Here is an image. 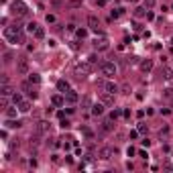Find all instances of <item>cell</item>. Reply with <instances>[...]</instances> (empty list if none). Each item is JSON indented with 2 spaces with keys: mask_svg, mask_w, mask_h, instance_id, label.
Masks as SVG:
<instances>
[{
  "mask_svg": "<svg viewBox=\"0 0 173 173\" xmlns=\"http://www.w3.org/2000/svg\"><path fill=\"white\" fill-rule=\"evenodd\" d=\"M4 39H6L8 43H12V45H20V43L25 41V37H22V29L16 27V25L6 27L4 29Z\"/></svg>",
  "mask_w": 173,
  "mask_h": 173,
  "instance_id": "cell-1",
  "label": "cell"
},
{
  "mask_svg": "<svg viewBox=\"0 0 173 173\" xmlns=\"http://www.w3.org/2000/svg\"><path fill=\"white\" fill-rule=\"evenodd\" d=\"M10 10L16 16H27L29 14V6H27V2H22V0H14L12 4H10Z\"/></svg>",
  "mask_w": 173,
  "mask_h": 173,
  "instance_id": "cell-2",
  "label": "cell"
},
{
  "mask_svg": "<svg viewBox=\"0 0 173 173\" xmlns=\"http://www.w3.org/2000/svg\"><path fill=\"white\" fill-rule=\"evenodd\" d=\"M100 71H102V75H106V78H114L116 71H118V67H116L114 61H104L100 65Z\"/></svg>",
  "mask_w": 173,
  "mask_h": 173,
  "instance_id": "cell-3",
  "label": "cell"
},
{
  "mask_svg": "<svg viewBox=\"0 0 173 173\" xmlns=\"http://www.w3.org/2000/svg\"><path fill=\"white\" fill-rule=\"evenodd\" d=\"M90 71H92V63H90V61H80V63H75V73H78V78H86Z\"/></svg>",
  "mask_w": 173,
  "mask_h": 173,
  "instance_id": "cell-4",
  "label": "cell"
},
{
  "mask_svg": "<svg viewBox=\"0 0 173 173\" xmlns=\"http://www.w3.org/2000/svg\"><path fill=\"white\" fill-rule=\"evenodd\" d=\"M116 153H118V149H112V147H102L100 151H98V157L104 159V161H108V159H112Z\"/></svg>",
  "mask_w": 173,
  "mask_h": 173,
  "instance_id": "cell-5",
  "label": "cell"
},
{
  "mask_svg": "<svg viewBox=\"0 0 173 173\" xmlns=\"http://www.w3.org/2000/svg\"><path fill=\"white\" fill-rule=\"evenodd\" d=\"M108 47H110V41H108L104 35H100V39L94 41V49H96V51H106Z\"/></svg>",
  "mask_w": 173,
  "mask_h": 173,
  "instance_id": "cell-6",
  "label": "cell"
},
{
  "mask_svg": "<svg viewBox=\"0 0 173 173\" xmlns=\"http://www.w3.org/2000/svg\"><path fill=\"white\" fill-rule=\"evenodd\" d=\"M88 25H90V29H92L94 33L102 35V31H100V20H98V16H96V14H90V16H88Z\"/></svg>",
  "mask_w": 173,
  "mask_h": 173,
  "instance_id": "cell-7",
  "label": "cell"
},
{
  "mask_svg": "<svg viewBox=\"0 0 173 173\" xmlns=\"http://www.w3.org/2000/svg\"><path fill=\"white\" fill-rule=\"evenodd\" d=\"M49 130H51V122L49 120H39L37 122V133L39 134H47Z\"/></svg>",
  "mask_w": 173,
  "mask_h": 173,
  "instance_id": "cell-8",
  "label": "cell"
},
{
  "mask_svg": "<svg viewBox=\"0 0 173 173\" xmlns=\"http://www.w3.org/2000/svg\"><path fill=\"white\" fill-rule=\"evenodd\" d=\"M16 71L19 73H29V61L25 59V57H20V59L16 61Z\"/></svg>",
  "mask_w": 173,
  "mask_h": 173,
  "instance_id": "cell-9",
  "label": "cell"
},
{
  "mask_svg": "<svg viewBox=\"0 0 173 173\" xmlns=\"http://www.w3.org/2000/svg\"><path fill=\"white\" fill-rule=\"evenodd\" d=\"M78 100H80V94L75 92V90H69V92H65V102H67V104H75Z\"/></svg>",
  "mask_w": 173,
  "mask_h": 173,
  "instance_id": "cell-10",
  "label": "cell"
},
{
  "mask_svg": "<svg viewBox=\"0 0 173 173\" xmlns=\"http://www.w3.org/2000/svg\"><path fill=\"white\" fill-rule=\"evenodd\" d=\"M120 88H118V84H114L112 80H108V81H104V92H108V94H116Z\"/></svg>",
  "mask_w": 173,
  "mask_h": 173,
  "instance_id": "cell-11",
  "label": "cell"
},
{
  "mask_svg": "<svg viewBox=\"0 0 173 173\" xmlns=\"http://www.w3.org/2000/svg\"><path fill=\"white\" fill-rule=\"evenodd\" d=\"M20 88H22V90H25V92H27L29 94V96H31V98H33V100H35V98H37V92H35V90H33V84H31V81H22V86H20Z\"/></svg>",
  "mask_w": 173,
  "mask_h": 173,
  "instance_id": "cell-12",
  "label": "cell"
},
{
  "mask_svg": "<svg viewBox=\"0 0 173 173\" xmlns=\"http://www.w3.org/2000/svg\"><path fill=\"white\" fill-rule=\"evenodd\" d=\"M139 67H140V71H143V73H149L151 69H153V61H151V59H143L139 63Z\"/></svg>",
  "mask_w": 173,
  "mask_h": 173,
  "instance_id": "cell-13",
  "label": "cell"
},
{
  "mask_svg": "<svg viewBox=\"0 0 173 173\" xmlns=\"http://www.w3.org/2000/svg\"><path fill=\"white\" fill-rule=\"evenodd\" d=\"M0 96H14V90H12V86L10 84H4V86H0Z\"/></svg>",
  "mask_w": 173,
  "mask_h": 173,
  "instance_id": "cell-14",
  "label": "cell"
},
{
  "mask_svg": "<svg viewBox=\"0 0 173 173\" xmlns=\"http://www.w3.org/2000/svg\"><path fill=\"white\" fill-rule=\"evenodd\" d=\"M57 90H59L61 94L69 92V90H71V88H69V81H67V80H59V81H57Z\"/></svg>",
  "mask_w": 173,
  "mask_h": 173,
  "instance_id": "cell-15",
  "label": "cell"
},
{
  "mask_svg": "<svg viewBox=\"0 0 173 173\" xmlns=\"http://www.w3.org/2000/svg\"><path fill=\"white\" fill-rule=\"evenodd\" d=\"M112 122H114L112 118L104 120V122H102V130H104V133H112V130H114V124H112Z\"/></svg>",
  "mask_w": 173,
  "mask_h": 173,
  "instance_id": "cell-16",
  "label": "cell"
},
{
  "mask_svg": "<svg viewBox=\"0 0 173 173\" xmlns=\"http://www.w3.org/2000/svg\"><path fill=\"white\" fill-rule=\"evenodd\" d=\"M4 126H6V128H20V126H22V122H20V120H12V118H8L6 122H4Z\"/></svg>",
  "mask_w": 173,
  "mask_h": 173,
  "instance_id": "cell-17",
  "label": "cell"
},
{
  "mask_svg": "<svg viewBox=\"0 0 173 173\" xmlns=\"http://www.w3.org/2000/svg\"><path fill=\"white\" fill-rule=\"evenodd\" d=\"M92 114H94V116H102V114H104V106H102L100 102L92 106Z\"/></svg>",
  "mask_w": 173,
  "mask_h": 173,
  "instance_id": "cell-18",
  "label": "cell"
},
{
  "mask_svg": "<svg viewBox=\"0 0 173 173\" xmlns=\"http://www.w3.org/2000/svg\"><path fill=\"white\" fill-rule=\"evenodd\" d=\"M29 110H31V102H27V100H22L19 104V112H22V114H27Z\"/></svg>",
  "mask_w": 173,
  "mask_h": 173,
  "instance_id": "cell-19",
  "label": "cell"
},
{
  "mask_svg": "<svg viewBox=\"0 0 173 173\" xmlns=\"http://www.w3.org/2000/svg\"><path fill=\"white\" fill-rule=\"evenodd\" d=\"M29 81L35 84V86H39V84H41V75H39V73H29Z\"/></svg>",
  "mask_w": 173,
  "mask_h": 173,
  "instance_id": "cell-20",
  "label": "cell"
},
{
  "mask_svg": "<svg viewBox=\"0 0 173 173\" xmlns=\"http://www.w3.org/2000/svg\"><path fill=\"white\" fill-rule=\"evenodd\" d=\"M51 104H53V106H63V104H65V98H61V96H53V98H51Z\"/></svg>",
  "mask_w": 173,
  "mask_h": 173,
  "instance_id": "cell-21",
  "label": "cell"
},
{
  "mask_svg": "<svg viewBox=\"0 0 173 173\" xmlns=\"http://www.w3.org/2000/svg\"><path fill=\"white\" fill-rule=\"evenodd\" d=\"M33 35H35V39H45V29H43V27H37Z\"/></svg>",
  "mask_w": 173,
  "mask_h": 173,
  "instance_id": "cell-22",
  "label": "cell"
},
{
  "mask_svg": "<svg viewBox=\"0 0 173 173\" xmlns=\"http://www.w3.org/2000/svg\"><path fill=\"white\" fill-rule=\"evenodd\" d=\"M114 94H108V92H104L102 94V102H104V104H112L114 102V98H112Z\"/></svg>",
  "mask_w": 173,
  "mask_h": 173,
  "instance_id": "cell-23",
  "label": "cell"
},
{
  "mask_svg": "<svg viewBox=\"0 0 173 173\" xmlns=\"http://www.w3.org/2000/svg\"><path fill=\"white\" fill-rule=\"evenodd\" d=\"M16 112H19V106L6 108V118H16Z\"/></svg>",
  "mask_w": 173,
  "mask_h": 173,
  "instance_id": "cell-24",
  "label": "cell"
},
{
  "mask_svg": "<svg viewBox=\"0 0 173 173\" xmlns=\"http://www.w3.org/2000/svg\"><path fill=\"white\" fill-rule=\"evenodd\" d=\"M75 35H78V39H86L88 37V29H75Z\"/></svg>",
  "mask_w": 173,
  "mask_h": 173,
  "instance_id": "cell-25",
  "label": "cell"
},
{
  "mask_svg": "<svg viewBox=\"0 0 173 173\" xmlns=\"http://www.w3.org/2000/svg\"><path fill=\"white\" fill-rule=\"evenodd\" d=\"M145 14H147V8H145V6L134 8V16H139V19H140V16H145Z\"/></svg>",
  "mask_w": 173,
  "mask_h": 173,
  "instance_id": "cell-26",
  "label": "cell"
},
{
  "mask_svg": "<svg viewBox=\"0 0 173 173\" xmlns=\"http://www.w3.org/2000/svg\"><path fill=\"white\" fill-rule=\"evenodd\" d=\"M120 116H122V110H120V108H114L112 112H110V118H112V120L120 118Z\"/></svg>",
  "mask_w": 173,
  "mask_h": 173,
  "instance_id": "cell-27",
  "label": "cell"
},
{
  "mask_svg": "<svg viewBox=\"0 0 173 173\" xmlns=\"http://www.w3.org/2000/svg\"><path fill=\"white\" fill-rule=\"evenodd\" d=\"M2 61H4V63H10V61H12V53H10V51H4V53H2Z\"/></svg>",
  "mask_w": 173,
  "mask_h": 173,
  "instance_id": "cell-28",
  "label": "cell"
},
{
  "mask_svg": "<svg viewBox=\"0 0 173 173\" xmlns=\"http://www.w3.org/2000/svg\"><path fill=\"white\" fill-rule=\"evenodd\" d=\"M20 102H22V96H20L19 92H14V96H12V104H14V106H19Z\"/></svg>",
  "mask_w": 173,
  "mask_h": 173,
  "instance_id": "cell-29",
  "label": "cell"
},
{
  "mask_svg": "<svg viewBox=\"0 0 173 173\" xmlns=\"http://www.w3.org/2000/svg\"><path fill=\"white\" fill-rule=\"evenodd\" d=\"M122 12H124L122 8H114L112 14H110V19H118V16H122Z\"/></svg>",
  "mask_w": 173,
  "mask_h": 173,
  "instance_id": "cell-30",
  "label": "cell"
},
{
  "mask_svg": "<svg viewBox=\"0 0 173 173\" xmlns=\"http://www.w3.org/2000/svg\"><path fill=\"white\" fill-rule=\"evenodd\" d=\"M8 102H10L8 96H0V106H2V108H8Z\"/></svg>",
  "mask_w": 173,
  "mask_h": 173,
  "instance_id": "cell-31",
  "label": "cell"
},
{
  "mask_svg": "<svg viewBox=\"0 0 173 173\" xmlns=\"http://www.w3.org/2000/svg\"><path fill=\"white\" fill-rule=\"evenodd\" d=\"M137 130H139V133H140V134H145V133H147V130H149V126H147L145 122H139V126H137Z\"/></svg>",
  "mask_w": 173,
  "mask_h": 173,
  "instance_id": "cell-32",
  "label": "cell"
},
{
  "mask_svg": "<svg viewBox=\"0 0 173 173\" xmlns=\"http://www.w3.org/2000/svg\"><path fill=\"white\" fill-rule=\"evenodd\" d=\"M165 80L173 81V69H169V67H165Z\"/></svg>",
  "mask_w": 173,
  "mask_h": 173,
  "instance_id": "cell-33",
  "label": "cell"
},
{
  "mask_svg": "<svg viewBox=\"0 0 173 173\" xmlns=\"http://www.w3.org/2000/svg\"><path fill=\"white\" fill-rule=\"evenodd\" d=\"M143 6H145L147 10H151V8L155 6V0H145V2H143Z\"/></svg>",
  "mask_w": 173,
  "mask_h": 173,
  "instance_id": "cell-34",
  "label": "cell"
},
{
  "mask_svg": "<svg viewBox=\"0 0 173 173\" xmlns=\"http://www.w3.org/2000/svg\"><path fill=\"white\" fill-rule=\"evenodd\" d=\"M37 27H39L37 22H29V25H27V31H29L31 35H33V33H35V29H37Z\"/></svg>",
  "mask_w": 173,
  "mask_h": 173,
  "instance_id": "cell-35",
  "label": "cell"
},
{
  "mask_svg": "<svg viewBox=\"0 0 173 173\" xmlns=\"http://www.w3.org/2000/svg\"><path fill=\"white\" fill-rule=\"evenodd\" d=\"M69 6H71V8H78V6H81V0H69Z\"/></svg>",
  "mask_w": 173,
  "mask_h": 173,
  "instance_id": "cell-36",
  "label": "cell"
},
{
  "mask_svg": "<svg viewBox=\"0 0 173 173\" xmlns=\"http://www.w3.org/2000/svg\"><path fill=\"white\" fill-rule=\"evenodd\" d=\"M126 155H128V157H134V155H137V149H134V147H128V149H126Z\"/></svg>",
  "mask_w": 173,
  "mask_h": 173,
  "instance_id": "cell-37",
  "label": "cell"
},
{
  "mask_svg": "<svg viewBox=\"0 0 173 173\" xmlns=\"http://www.w3.org/2000/svg\"><path fill=\"white\" fill-rule=\"evenodd\" d=\"M0 139H2V140H6V139H8V133H6V126H4V128H2V130H0Z\"/></svg>",
  "mask_w": 173,
  "mask_h": 173,
  "instance_id": "cell-38",
  "label": "cell"
},
{
  "mask_svg": "<svg viewBox=\"0 0 173 173\" xmlns=\"http://www.w3.org/2000/svg\"><path fill=\"white\" fill-rule=\"evenodd\" d=\"M81 133L86 134L88 139H92V137H94V133H92V130H90V128H81Z\"/></svg>",
  "mask_w": 173,
  "mask_h": 173,
  "instance_id": "cell-39",
  "label": "cell"
},
{
  "mask_svg": "<svg viewBox=\"0 0 173 173\" xmlns=\"http://www.w3.org/2000/svg\"><path fill=\"white\" fill-rule=\"evenodd\" d=\"M31 145L39 147V137H31Z\"/></svg>",
  "mask_w": 173,
  "mask_h": 173,
  "instance_id": "cell-40",
  "label": "cell"
},
{
  "mask_svg": "<svg viewBox=\"0 0 173 173\" xmlns=\"http://www.w3.org/2000/svg\"><path fill=\"white\" fill-rule=\"evenodd\" d=\"M45 20H47V22H55V14H47Z\"/></svg>",
  "mask_w": 173,
  "mask_h": 173,
  "instance_id": "cell-41",
  "label": "cell"
},
{
  "mask_svg": "<svg viewBox=\"0 0 173 173\" xmlns=\"http://www.w3.org/2000/svg\"><path fill=\"white\" fill-rule=\"evenodd\" d=\"M122 94H130V86H128V84L122 86Z\"/></svg>",
  "mask_w": 173,
  "mask_h": 173,
  "instance_id": "cell-42",
  "label": "cell"
},
{
  "mask_svg": "<svg viewBox=\"0 0 173 173\" xmlns=\"http://www.w3.org/2000/svg\"><path fill=\"white\" fill-rule=\"evenodd\" d=\"M88 61H90V63H98V55H90V59Z\"/></svg>",
  "mask_w": 173,
  "mask_h": 173,
  "instance_id": "cell-43",
  "label": "cell"
},
{
  "mask_svg": "<svg viewBox=\"0 0 173 173\" xmlns=\"http://www.w3.org/2000/svg\"><path fill=\"white\" fill-rule=\"evenodd\" d=\"M165 96H167V98H171V96H173V90H171V88H167V90H165Z\"/></svg>",
  "mask_w": 173,
  "mask_h": 173,
  "instance_id": "cell-44",
  "label": "cell"
},
{
  "mask_svg": "<svg viewBox=\"0 0 173 173\" xmlns=\"http://www.w3.org/2000/svg\"><path fill=\"white\" fill-rule=\"evenodd\" d=\"M4 84H8V75L6 73H2V86H4Z\"/></svg>",
  "mask_w": 173,
  "mask_h": 173,
  "instance_id": "cell-45",
  "label": "cell"
},
{
  "mask_svg": "<svg viewBox=\"0 0 173 173\" xmlns=\"http://www.w3.org/2000/svg\"><path fill=\"white\" fill-rule=\"evenodd\" d=\"M122 116L124 118H130V110H122Z\"/></svg>",
  "mask_w": 173,
  "mask_h": 173,
  "instance_id": "cell-46",
  "label": "cell"
},
{
  "mask_svg": "<svg viewBox=\"0 0 173 173\" xmlns=\"http://www.w3.org/2000/svg\"><path fill=\"white\" fill-rule=\"evenodd\" d=\"M67 126H69V122H67V120H63V118H61V128H67Z\"/></svg>",
  "mask_w": 173,
  "mask_h": 173,
  "instance_id": "cell-47",
  "label": "cell"
},
{
  "mask_svg": "<svg viewBox=\"0 0 173 173\" xmlns=\"http://www.w3.org/2000/svg\"><path fill=\"white\" fill-rule=\"evenodd\" d=\"M139 137V130H130V139H137Z\"/></svg>",
  "mask_w": 173,
  "mask_h": 173,
  "instance_id": "cell-48",
  "label": "cell"
},
{
  "mask_svg": "<svg viewBox=\"0 0 173 173\" xmlns=\"http://www.w3.org/2000/svg\"><path fill=\"white\" fill-rule=\"evenodd\" d=\"M140 143H143V147H149V145H151V140H149V139H143Z\"/></svg>",
  "mask_w": 173,
  "mask_h": 173,
  "instance_id": "cell-49",
  "label": "cell"
},
{
  "mask_svg": "<svg viewBox=\"0 0 173 173\" xmlns=\"http://www.w3.org/2000/svg\"><path fill=\"white\" fill-rule=\"evenodd\" d=\"M171 45H173V37H171Z\"/></svg>",
  "mask_w": 173,
  "mask_h": 173,
  "instance_id": "cell-50",
  "label": "cell"
}]
</instances>
